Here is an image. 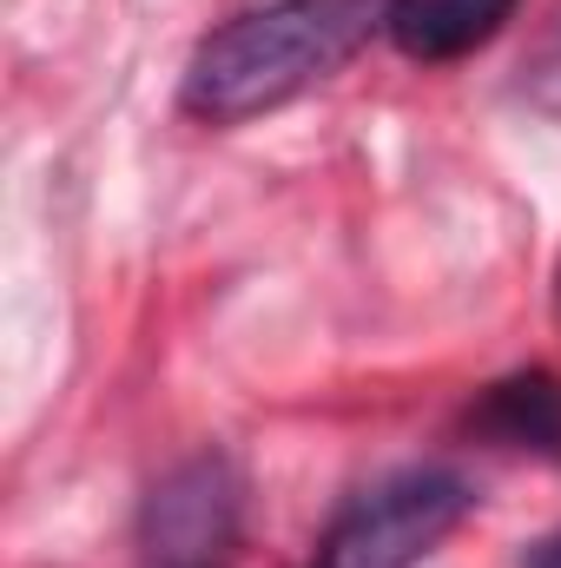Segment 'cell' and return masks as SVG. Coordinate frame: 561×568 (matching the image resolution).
<instances>
[{"instance_id":"6da1fadb","label":"cell","mask_w":561,"mask_h":568,"mask_svg":"<svg viewBox=\"0 0 561 568\" xmlns=\"http://www.w3.org/2000/svg\"><path fill=\"white\" fill-rule=\"evenodd\" d=\"M390 0H272L218 27L185 67V113L205 126L258 120L304 87L330 80L377 27Z\"/></svg>"},{"instance_id":"7a4b0ae2","label":"cell","mask_w":561,"mask_h":568,"mask_svg":"<svg viewBox=\"0 0 561 568\" xmlns=\"http://www.w3.org/2000/svg\"><path fill=\"white\" fill-rule=\"evenodd\" d=\"M469 516V483L449 469H404L364 489L317 542L310 568H410Z\"/></svg>"},{"instance_id":"3957f363","label":"cell","mask_w":561,"mask_h":568,"mask_svg":"<svg viewBox=\"0 0 561 568\" xmlns=\"http://www.w3.org/2000/svg\"><path fill=\"white\" fill-rule=\"evenodd\" d=\"M238 529V476L225 456H192L178 463L152 496H145L140 536L145 556L165 568H212V556Z\"/></svg>"},{"instance_id":"277c9868","label":"cell","mask_w":561,"mask_h":568,"mask_svg":"<svg viewBox=\"0 0 561 568\" xmlns=\"http://www.w3.org/2000/svg\"><path fill=\"white\" fill-rule=\"evenodd\" d=\"M516 0H390L384 33L410 53V60H462L476 47H489L509 27Z\"/></svg>"},{"instance_id":"5b68a950","label":"cell","mask_w":561,"mask_h":568,"mask_svg":"<svg viewBox=\"0 0 561 568\" xmlns=\"http://www.w3.org/2000/svg\"><path fill=\"white\" fill-rule=\"evenodd\" d=\"M482 429L516 443V449H555L561 456V390L555 377H509L489 390Z\"/></svg>"},{"instance_id":"8992f818","label":"cell","mask_w":561,"mask_h":568,"mask_svg":"<svg viewBox=\"0 0 561 568\" xmlns=\"http://www.w3.org/2000/svg\"><path fill=\"white\" fill-rule=\"evenodd\" d=\"M522 568H561V529H555V536H542V542L522 556Z\"/></svg>"}]
</instances>
